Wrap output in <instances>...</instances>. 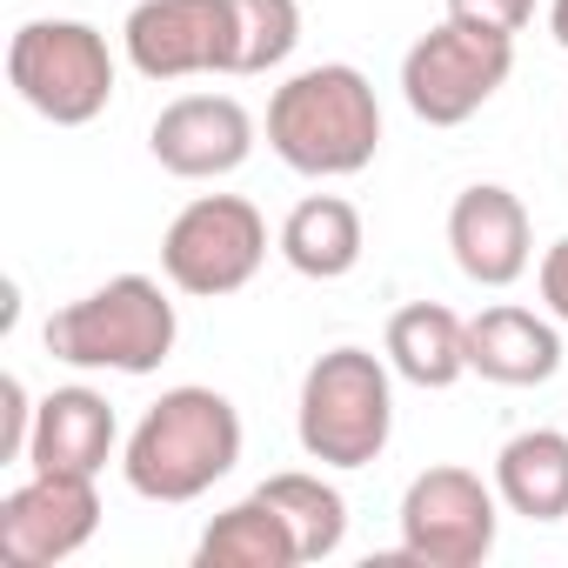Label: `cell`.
I'll return each instance as SVG.
<instances>
[{
	"mask_svg": "<svg viewBox=\"0 0 568 568\" xmlns=\"http://www.w3.org/2000/svg\"><path fill=\"white\" fill-rule=\"evenodd\" d=\"M267 148L308 181H342L362 174L382 148V108L362 68L322 61L281 81L267 101Z\"/></svg>",
	"mask_w": 568,
	"mask_h": 568,
	"instance_id": "cell-1",
	"label": "cell"
},
{
	"mask_svg": "<svg viewBox=\"0 0 568 568\" xmlns=\"http://www.w3.org/2000/svg\"><path fill=\"white\" fill-rule=\"evenodd\" d=\"M241 462V415L221 388H168L128 435L121 475L141 501H201Z\"/></svg>",
	"mask_w": 568,
	"mask_h": 568,
	"instance_id": "cell-2",
	"label": "cell"
},
{
	"mask_svg": "<svg viewBox=\"0 0 568 568\" xmlns=\"http://www.w3.org/2000/svg\"><path fill=\"white\" fill-rule=\"evenodd\" d=\"M174 302L161 295V281L148 274H114L94 295L68 302L61 315H48L41 342L54 362L68 368H108V375H154L174 355Z\"/></svg>",
	"mask_w": 568,
	"mask_h": 568,
	"instance_id": "cell-3",
	"label": "cell"
},
{
	"mask_svg": "<svg viewBox=\"0 0 568 568\" xmlns=\"http://www.w3.org/2000/svg\"><path fill=\"white\" fill-rule=\"evenodd\" d=\"M295 428H302V448L322 468H368V462H382V448L395 435V388H388L382 355L328 348L302 375Z\"/></svg>",
	"mask_w": 568,
	"mask_h": 568,
	"instance_id": "cell-4",
	"label": "cell"
},
{
	"mask_svg": "<svg viewBox=\"0 0 568 568\" xmlns=\"http://www.w3.org/2000/svg\"><path fill=\"white\" fill-rule=\"evenodd\" d=\"M8 81L14 94L54 121V128H88L114 101V54L108 34L88 21H28L8 41Z\"/></svg>",
	"mask_w": 568,
	"mask_h": 568,
	"instance_id": "cell-5",
	"label": "cell"
},
{
	"mask_svg": "<svg viewBox=\"0 0 568 568\" xmlns=\"http://www.w3.org/2000/svg\"><path fill=\"white\" fill-rule=\"evenodd\" d=\"M261 261H267V221L241 194H201L161 234V274L194 302H221L247 288Z\"/></svg>",
	"mask_w": 568,
	"mask_h": 568,
	"instance_id": "cell-6",
	"label": "cell"
},
{
	"mask_svg": "<svg viewBox=\"0 0 568 568\" xmlns=\"http://www.w3.org/2000/svg\"><path fill=\"white\" fill-rule=\"evenodd\" d=\"M508 68H515V34H488V28H468V21H442V28H428L402 54V94H408L415 121L462 128L468 114H481L501 94Z\"/></svg>",
	"mask_w": 568,
	"mask_h": 568,
	"instance_id": "cell-7",
	"label": "cell"
},
{
	"mask_svg": "<svg viewBox=\"0 0 568 568\" xmlns=\"http://www.w3.org/2000/svg\"><path fill=\"white\" fill-rule=\"evenodd\" d=\"M495 488L475 468H422L402 495V555L428 568H475L495 555Z\"/></svg>",
	"mask_w": 568,
	"mask_h": 568,
	"instance_id": "cell-8",
	"label": "cell"
},
{
	"mask_svg": "<svg viewBox=\"0 0 568 568\" xmlns=\"http://www.w3.org/2000/svg\"><path fill=\"white\" fill-rule=\"evenodd\" d=\"M101 528L94 475H41L0 501V561L8 568H54L81 555Z\"/></svg>",
	"mask_w": 568,
	"mask_h": 568,
	"instance_id": "cell-9",
	"label": "cell"
},
{
	"mask_svg": "<svg viewBox=\"0 0 568 568\" xmlns=\"http://www.w3.org/2000/svg\"><path fill=\"white\" fill-rule=\"evenodd\" d=\"M121 41L141 81L227 74V0H141Z\"/></svg>",
	"mask_w": 568,
	"mask_h": 568,
	"instance_id": "cell-10",
	"label": "cell"
},
{
	"mask_svg": "<svg viewBox=\"0 0 568 568\" xmlns=\"http://www.w3.org/2000/svg\"><path fill=\"white\" fill-rule=\"evenodd\" d=\"M148 148L181 181H221L254 154V114L234 94H181L154 114Z\"/></svg>",
	"mask_w": 568,
	"mask_h": 568,
	"instance_id": "cell-11",
	"label": "cell"
},
{
	"mask_svg": "<svg viewBox=\"0 0 568 568\" xmlns=\"http://www.w3.org/2000/svg\"><path fill=\"white\" fill-rule=\"evenodd\" d=\"M448 247H455V267L475 281V288H508V281L528 274V207L521 194L495 187V181H475L455 194L448 207Z\"/></svg>",
	"mask_w": 568,
	"mask_h": 568,
	"instance_id": "cell-12",
	"label": "cell"
},
{
	"mask_svg": "<svg viewBox=\"0 0 568 568\" xmlns=\"http://www.w3.org/2000/svg\"><path fill=\"white\" fill-rule=\"evenodd\" d=\"M121 428H114V408L108 395L94 388H54L34 415V442H28V462L41 475H101L108 455H114Z\"/></svg>",
	"mask_w": 568,
	"mask_h": 568,
	"instance_id": "cell-13",
	"label": "cell"
},
{
	"mask_svg": "<svg viewBox=\"0 0 568 568\" xmlns=\"http://www.w3.org/2000/svg\"><path fill=\"white\" fill-rule=\"evenodd\" d=\"M468 368L495 388H535L561 368V335L535 308H481L468 322Z\"/></svg>",
	"mask_w": 568,
	"mask_h": 568,
	"instance_id": "cell-14",
	"label": "cell"
},
{
	"mask_svg": "<svg viewBox=\"0 0 568 568\" xmlns=\"http://www.w3.org/2000/svg\"><path fill=\"white\" fill-rule=\"evenodd\" d=\"M388 368L415 388H455L468 375V322L442 302H408L388 322Z\"/></svg>",
	"mask_w": 568,
	"mask_h": 568,
	"instance_id": "cell-15",
	"label": "cell"
},
{
	"mask_svg": "<svg viewBox=\"0 0 568 568\" xmlns=\"http://www.w3.org/2000/svg\"><path fill=\"white\" fill-rule=\"evenodd\" d=\"M495 495L521 521H561L568 515V435L561 428L508 435L495 455Z\"/></svg>",
	"mask_w": 568,
	"mask_h": 568,
	"instance_id": "cell-16",
	"label": "cell"
},
{
	"mask_svg": "<svg viewBox=\"0 0 568 568\" xmlns=\"http://www.w3.org/2000/svg\"><path fill=\"white\" fill-rule=\"evenodd\" d=\"M362 214H355V201H342V194H308L288 221H281V254H288V267L295 274H308V281H342V274H355V261H362Z\"/></svg>",
	"mask_w": 568,
	"mask_h": 568,
	"instance_id": "cell-17",
	"label": "cell"
},
{
	"mask_svg": "<svg viewBox=\"0 0 568 568\" xmlns=\"http://www.w3.org/2000/svg\"><path fill=\"white\" fill-rule=\"evenodd\" d=\"M295 528L281 521V508L267 495H247L234 508H221L194 548V568H295Z\"/></svg>",
	"mask_w": 568,
	"mask_h": 568,
	"instance_id": "cell-18",
	"label": "cell"
},
{
	"mask_svg": "<svg viewBox=\"0 0 568 568\" xmlns=\"http://www.w3.org/2000/svg\"><path fill=\"white\" fill-rule=\"evenodd\" d=\"M254 495H267V501L281 508V521L295 528L302 561H328V555L342 548V535H348V501H342V488H328L322 475L288 468V475H267Z\"/></svg>",
	"mask_w": 568,
	"mask_h": 568,
	"instance_id": "cell-19",
	"label": "cell"
},
{
	"mask_svg": "<svg viewBox=\"0 0 568 568\" xmlns=\"http://www.w3.org/2000/svg\"><path fill=\"white\" fill-rule=\"evenodd\" d=\"M302 41V0H227V74H267Z\"/></svg>",
	"mask_w": 568,
	"mask_h": 568,
	"instance_id": "cell-20",
	"label": "cell"
},
{
	"mask_svg": "<svg viewBox=\"0 0 568 568\" xmlns=\"http://www.w3.org/2000/svg\"><path fill=\"white\" fill-rule=\"evenodd\" d=\"M34 415H41V402L28 395V382H21V375H8V382H0V462H28Z\"/></svg>",
	"mask_w": 568,
	"mask_h": 568,
	"instance_id": "cell-21",
	"label": "cell"
},
{
	"mask_svg": "<svg viewBox=\"0 0 568 568\" xmlns=\"http://www.w3.org/2000/svg\"><path fill=\"white\" fill-rule=\"evenodd\" d=\"M535 14V0H448V21L488 28V34H521Z\"/></svg>",
	"mask_w": 568,
	"mask_h": 568,
	"instance_id": "cell-22",
	"label": "cell"
},
{
	"mask_svg": "<svg viewBox=\"0 0 568 568\" xmlns=\"http://www.w3.org/2000/svg\"><path fill=\"white\" fill-rule=\"evenodd\" d=\"M535 281H541V302H548V315H555V322H568V234H561V241L541 254V274H535Z\"/></svg>",
	"mask_w": 568,
	"mask_h": 568,
	"instance_id": "cell-23",
	"label": "cell"
},
{
	"mask_svg": "<svg viewBox=\"0 0 568 568\" xmlns=\"http://www.w3.org/2000/svg\"><path fill=\"white\" fill-rule=\"evenodd\" d=\"M548 34L568 48V0H548Z\"/></svg>",
	"mask_w": 568,
	"mask_h": 568,
	"instance_id": "cell-24",
	"label": "cell"
}]
</instances>
